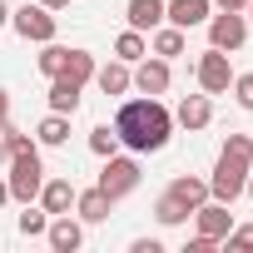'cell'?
Wrapping results in <instances>:
<instances>
[{
	"label": "cell",
	"instance_id": "d4e9b609",
	"mask_svg": "<svg viewBox=\"0 0 253 253\" xmlns=\"http://www.w3.org/2000/svg\"><path fill=\"white\" fill-rule=\"evenodd\" d=\"M35 65H40V75H45V80H55V75H60V65H65V45L45 40V50H40V60H35Z\"/></svg>",
	"mask_w": 253,
	"mask_h": 253
},
{
	"label": "cell",
	"instance_id": "7402d4cb",
	"mask_svg": "<svg viewBox=\"0 0 253 253\" xmlns=\"http://www.w3.org/2000/svg\"><path fill=\"white\" fill-rule=\"evenodd\" d=\"M149 55V40H144V30H124L119 40H114V60H124V65H139Z\"/></svg>",
	"mask_w": 253,
	"mask_h": 253
},
{
	"label": "cell",
	"instance_id": "1f68e13d",
	"mask_svg": "<svg viewBox=\"0 0 253 253\" xmlns=\"http://www.w3.org/2000/svg\"><path fill=\"white\" fill-rule=\"evenodd\" d=\"M0 119H10V94L0 89Z\"/></svg>",
	"mask_w": 253,
	"mask_h": 253
},
{
	"label": "cell",
	"instance_id": "9a60e30c",
	"mask_svg": "<svg viewBox=\"0 0 253 253\" xmlns=\"http://www.w3.org/2000/svg\"><path fill=\"white\" fill-rule=\"evenodd\" d=\"M164 194H174V199H179V204H184V209L194 213L199 204H209V179H194V174H179V179H174V184H169Z\"/></svg>",
	"mask_w": 253,
	"mask_h": 253
},
{
	"label": "cell",
	"instance_id": "4316f807",
	"mask_svg": "<svg viewBox=\"0 0 253 253\" xmlns=\"http://www.w3.org/2000/svg\"><path fill=\"white\" fill-rule=\"evenodd\" d=\"M223 243H228V253H253V223H233L223 233Z\"/></svg>",
	"mask_w": 253,
	"mask_h": 253
},
{
	"label": "cell",
	"instance_id": "7a4b0ae2",
	"mask_svg": "<svg viewBox=\"0 0 253 253\" xmlns=\"http://www.w3.org/2000/svg\"><path fill=\"white\" fill-rule=\"evenodd\" d=\"M248 169H253V139L248 134H228L223 149H218V164H213V179H209V199L218 204H233L248 184Z\"/></svg>",
	"mask_w": 253,
	"mask_h": 253
},
{
	"label": "cell",
	"instance_id": "ffe728a7",
	"mask_svg": "<svg viewBox=\"0 0 253 253\" xmlns=\"http://www.w3.org/2000/svg\"><path fill=\"white\" fill-rule=\"evenodd\" d=\"M65 139H70V114H55V109H50V114L40 119V129H35V144H45V149H60Z\"/></svg>",
	"mask_w": 253,
	"mask_h": 253
},
{
	"label": "cell",
	"instance_id": "2e32d148",
	"mask_svg": "<svg viewBox=\"0 0 253 253\" xmlns=\"http://www.w3.org/2000/svg\"><path fill=\"white\" fill-rule=\"evenodd\" d=\"M80 89H84V84H75V80L55 75V80H50V94H45V99H50V109H55V114H75V109H80Z\"/></svg>",
	"mask_w": 253,
	"mask_h": 253
},
{
	"label": "cell",
	"instance_id": "3957f363",
	"mask_svg": "<svg viewBox=\"0 0 253 253\" xmlns=\"http://www.w3.org/2000/svg\"><path fill=\"white\" fill-rule=\"evenodd\" d=\"M5 184H10V199H15V204H35V199H40V184H45L40 149H30V154H15V159H10V174H5Z\"/></svg>",
	"mask_w": 253,
	"mask_h": 253
},
{
	"label": "cell",
	"instance_id": "52a82bcc",
	"mask_svg": "<svg viewBox=\"0 0 253 253\" xmlns=\"http://www.w3.org/2000/svg\"><path fill=\"white\" fill-rule=\"evenodd\" d=\"M10 25H15L20 40H35V45L55 40V10H45V5H20V10H10Z\"/></svg>",
	"mask_w": 253,
	"mask_h": 253
},
{
	"label": "cell",
	"instance_id": "7c38bea8",
	"mask_svg": "<svg viewBox=\"0 0 253 253\" xmlns=\"http://www.w3.org/2000/svg\"><path fill=\"white\" fill-rule=\"evenodd\" d=\"M209 119H213L209 94H184V99H179V109H174V124H184L189 134H194V129H209Z\"/></svg>",
	"mask_w": 253,
	"mask_h": 253
},
{
	"label": "cell",
	"instance_id": "ba28073f",
	"mask_svg": "<svg viewBox=\"0 0 253 253\" xmlns=\"http://www.w3.org/2000/svg\"><path fill=\"white\" fill-rule=\"evenodd\" d=\"M45 243H50L55 253H80V243H84V223L70 218V213H55L50 228H45Z\"/></svg>",
	"mask_w": 253,
	"mask_h": 253
},
{
	"label": "cell",
	"instance_id": "cb8c5ba5",
	"mask_svg": "<svg viewBox=\"0 0 253 253\" xmlns=\"http://www.w3.org/2000/svg\"><path fill=\"white\" fill-rule=\"evenodd\" d=\"M89 149H94L99 159H109V154H119V134H114V124H99V129L89 134Z\"/></svg>",
	"mask_w": 253,
	"mask_h": 253
},
{
	"label": "cell",
	"instance_id": "e0dca14e",
	"mask_svg": "<svg viewBox=\"0 0 253 253\" xmlns=\"http://www.w3.org/2000/svg\"><path fill=\"white\" fill-rule=\"evenodd\" d=\"M124 20H129V30H154V25H164V0H129Z\"/></svg>",
	"mask_w": 253,
	"mask_h": 253
},
{
	"label": "cell",
	"instance_id": "836d02e7",
	"mask_svg": "<svg viewBox=\"0 0 253 253\" xmlns=\"http://www.w3.org/2000/svg\"><path fill=\"white\" fill-rule=\"evenodd\" d=\"M5 204H10V184H5V179H0V209H5Z\"/></svg>",
	"mask_w": 253,
	"mask_h": 253
},
{
	"label": "cell",
	"instance_id": "4dcf8cb0",
	"mask_svg": "<svg viewBox=\"0 0 253 253\" xmlns=\"http://www.w3.org/2000/svg\"><path fill=\"white\" fill-rule=\"evenodd\" d=\"M213 5H218V10H243L248 0H213Z\"/></svg>",
	"mask_w": 253,
	"mask_h": 253
},
{
	"label": "cell",
	"instance_id": "484cf974",
	"mask_svg": "<svg viewBox=\"0 0 253 253\" xmlns=\"http://www.w3.org/2000/svg\"><path fill=\"white\" fill-rule=\"evenodd\" d=\"M45 228H50V213H45V209H30V204H25V213H20V233H25V238H40Z\"/></svg>",
	"mask_w": 253,
	"mask_h": 253
},
{
	"label": "cell",
	"instance_id": "44dd1931",
	"mask_svg": "<svg viewBox=\"0 0 253 253\" xmlns=\"http://www.w3.org/2000/svg\"><path fill=\"white\" fill-rule=\"evenodd\" d=\"M94 70H99V65H94V55H89V50H65V65H60V75H65V80L89 84V80H94Z\"/></svg>",
	"mask_w": 253,
	"mask_h": 253
},
{
	"label": "cell",
	"instance_id": "d6986e66",
	"mask_svg": "<svg viewBox=\"0 0 253 253\" xmlns=\"http://www.w3.org/2000/svg\"><path fill=\"white\" fill-rule=\"evenodd\" d=\"M149 55H159V60H174V55H184V30L179 25H154V40H149Z\"/></svg>",
	"mask_w": 253,
	"mask_h": 253
},
{
	"label": "cell",
	"instance_id": "603a6c76",
	"mask_svg": "<svg viewBox=\"0 0 253 253\" xmlns=\"http://www.w3.org/2000/svg\"><path fill=\"white\" fill-rule=\"evenodd\" d=\"M154 218H159L164 228H174V223H184V218H189V209H184L174 194H159V204H154Z\"/></svg>",
	"mask_w": 253,
	"mask_h": 253
},
{
	"label": "cell",
	"instance_id": "5b68a950",
	"mask_svg": "<svg viewBox=\"0 0 253 253\" xmlns=\"http://www.w3.org/2000/svg\"><path fill=\"white\" fill-rule=\"evenodd\" d=\"M194 80H199V89L204 94H228V84H233V65H228V50H204L199 55V65H194Z\"/></svg>",
	"mask_w": 253,
	"mask_h": 253
},
{
	"label": "cell",
	"instance_id": "d6a6232c",
	"mask_svg": "<svg viewBox=\"0 0 253 253\" xmlns=\"http://www.w3.org/2000/svg\"><path fill=\"white\" fill-rule=\"evenodd\" d=\"M40 5H45V10H65V5H70V0H40Z\"/></svg>",
	"mask_w": 253,
	"mask_h": 253
},
{
	"label": "cell",
	"instance_id": "4fadbf2b",
	"mask_svg": "<svg viewBox=\"0 0 253 253\" xmlns=\"http://www.w3.org/2000/svg\"><path fill=\"white\" fill-rule=\"evenodd\" d=\"M75 194H80V189H75L70 179H45V184H40V209H45L50 218H55V213H70V209H75Z\"/></svg>",
	"mask_w": 253,
	"mask_h": 253
},
{
	"label": "cell",
	"instance_id": "f546056e",
	"mask_svg": "<svg viewBox=\"0 0 253 253\" xmlns=\"http://www.w3.org/2000/svg\"><path fill=\"white\" fill-rule=\"evenodd\" d=\"M129 253H159V238H134Z\"/></svg>",
	"mask_w": 253,
	"mask_h": 253
},
{
	"label": "cell",
	"instance_id": "8992f818",
	"mask_svg": "<svg viewBox=\"0 0 253 253\" xmlns=\"http://www.w3.org/2000/svg\"><path fill=\"white\" fill-rule=\"evenodd\" d=\"M204 25H209V45L213 50H243V40H248V15L243 10H218Z\"/></svg>",
	"mask_w": 253,
	"mask_h": 253
},
{
	"label": "cell",
	"instance_id": "f1b7e54d",
	"mask_svg": "<svg viewBox=\"0 0 253 253\" xmlns=\"http://www.w3.org/2000/svg\"><path fill=\"white\" fill-rule=\"evenodd\" d=\"M213 248H218V238H204V233H194L184 243V253H213Z\"/></svg>",
	"mask_w": 253,
	"mask_h": 253
},
{
	"label": "cell",
	"instance_id": "277c9868",
	"mask_svg": "<svg viewBox=\"0 0 253 253\" xmlns=\"http://www.w3.org/2000/svg\"><path fill=\"white\" fill-rule=\"evenodd\" d=\"M99 189L119 204V199H129L139 189V159H124V154H109L104 169H99Z\"/></svg>",
	"mask_w": 253,
	"mask_h": 253
},
{
	"label": "cell",
	"instance_id": "9c48e42d",
	"mask_svg": "<svg viewBox=\"0 0 253 253\" xmlns=\"http://www.w3.org/2000/svg\"><path fill=\"white\" fill-rule=\"evenodd\" d=\"M189 218L199 223V233H204V238H218V243H223V233L233 228V213H228V204H218V199L199 204V209H194Z\"/></svg>",
	"mask_w": 253,
	"mask_h": 253
},
{
	"label": "cell",
	"instance_id": "30bf717a",
	"mask_svg": "<svg viewBox=\"0 0 253 253\" xmlns=\"http://www.w3.org/2000/svg\"><path fill=\"white\" fill-rule=\"evenodd\" d=\"M213 15V0H164V20L179 30H194Z\"/></svg>",
	"mask_w": 253,
	"mask_h": 253
},
{
	"label": "cell",
	"instance_id": "8d00e7d4",
	"mask_svg": "<svg viewBox=\"0 0 253 253\" xmlns=\"http://www.w3.org/2000/svg\"><path fill=\"white\" fill-rule=\"evenodd\" d=\"M243 10H248V20H253V0H248V5H243Z\"/></svg>",
	"mask_w": 253,
	"mask_h": 253
},
{
	"label": "cell",
	"instance_id": "8fae6325",
	"mask_svg": "<svg viewBox=\"0 0 253 253\" xmlns=\"http://www.w3.org/2000/svg\"><path fill=\"white\" fill-rule=\"evenodd\" d=\"M169 80H174V75H169V60H159V55H154V60L144 55L139 70H134V89H139V94H164Z\"/></svg>",
	"mask_w": 253,
	"mask_h": 253
},
{
	"label": "cell",
	"instance_id": "5bb4252c",
	"mask_svg": "<svg viewBox=\"0 0 253 253\" xmlns=\"http://www.w3.org/2000/svg\"><path fill=\"white\" fill-rule=\"evenodd\" d=\"M109 209H114V199L94 184V189H84V194H75V213H80V223H104L109 218Z\"/></svg>",
	"mask_w": 253,
	"mask_h": 253
},
{
	"label": "cell",
	"instance_id": "6da1fadb",
	"mask_svg": "<svg viewBox=\"0 0 253 253\" xmlns=\"http://www.w3.org/2000/svg\"><path fill=\"white\" fill-rule=\"evenodd\" d=\"M114 134L124 149H134V154H154L169 144L174 134V114L159 104V94H144V99H124L119 114H114Z\"/></svg>",
	"mask_w": 253,
	"mask_h": 253
},
{
	"label": "cell",
	"instance_id": "ac0fdd59",
	"mask_svg": "<svg viewBox=\"0 0 253 253\" xmlns=\"http://www.w3.org/2000/svg\"><path fill=\"white\" fill-rule=\"evenodd\" d=\"M94 84H99L104 94H124V89L134 84V70L124 65V60H109L104 70H94Z\"/></svg>",
	"mask_w": 253,
	"mask_h": 253
},
{
	"label": "cell",
	"instance_id": "83f0119b",
	"mask_svg": "<svg viewBox=\"0 0 253 253\" xmlns=\"http://www.w3.org/2000/svg\"><path fill=\"white\" fill-rule=\"evenodd\" d=\"M228 89H233L238 109H248V114H253V75H233V84H228Z\"/></svg>",
	"mask_w": 253,
	"mask_h": 253
},
{
	"label": "cell",
	"instance_id": "e575fe53",
	"mask_svg": "<svg viewBox=\"0 0 253 253\" xmlns=\"http://www.w3.org/2000/svg\"><path fill=\"white\" fill-rule=\"evenodd\" d=\"M0 25H10V5H5V0H0Z\"/></svg>",
	"mask_w": 253,
	"mask_h": 253
},
{
	"label": "cell",
	"instance_id": "d590c367",
	"mask_svg": "<svg viewBox=\"0 0 253 253\" xmlns=\"http://www.w3.org/2000/svg\"><path fill=\"white\" fill-rule=\"evenodd\" d=\"M243 194H248V199H253V169H248V184H243Z\"/></svg>",
	"mask_w": 253,
	"mask_h": 253
}]
</instances>
